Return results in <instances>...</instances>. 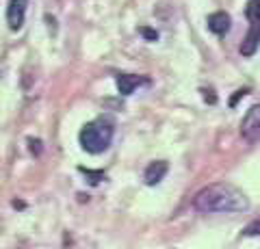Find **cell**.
<instances>
[{
	"mask_svg": "<svg viewBox=\"0 0 260 249\" xmlns=\"http://www.w3.org/2000/svg\"><path fill=\"white\" fill-rule=\"evenodd\" d=\"M193 208L198 212H204V215L247 212L249 210V197L232 182H215V184H208V187L195 193Z\"/></svg>",
	"mask_w": 260,
	"mask_h": 249,
	"instance_id": "obj_1",
	"label": "cell"
},
{
	"mask_svg": "<svg viewBox=\"0 0 260 249\" xmlns=\"http://www.w3.org/2000/svg\"><path fill=\"white\" fill-rule=\"evenodd\" d=\"M115 136V126L107 117H98L87 122L78 132V143L87 154H102L107 152Z\"/></svg>",
	"mask_w": 260,
	"mask_h": 249,
	"instance_id": "obj_2",
	"label": "cell"
},
{
	"mask_svg": "<svg viewBox=\"0 0 260 249\" xmlns=\"http://www.w3.org/2000/svg\"><path fill=\"white\" fill-rule=\"evenodd\" d=\"M241 134H243V139L249 141V143H254L260 139V102L254 104L245 117H243V122H241Z\"/></svg>",
	"mask_w": 260,
	"mask_h": 249,
	"instance_id": "obj_3",
	"label": "cell"
},
{
	"mask_svg": "<svg viewBox=\"0 0 260 249\" xmlns=\"http://www.w3.org/2000/svg\"><path fill=\"white\" fill-rule=\"evenodd\" d=\"M26 7L28 0H9V5H7V24H9L11 30H20L24 26Z\"/></svg>",
	"mask_w": 260,
	"mask_h": 249,
	"instance_id": "obj_4",
	"label": "cell"
},
{
	"mask_svg": "<svg viewBox=\"0 0 260 249\" xmlns=\"http://www.w3.org/2000/svg\"><path fill=\"white\" fill-rule=\"evenodd\" d=\"M150 78L145 76H137V74H117L115 76V85L119 95H133L135 89H139L141 85H148Z\"/></svg>",
	"mask_w": 260,
	"mask_h": 249,
	"instance_id": "obj_5",
	"label": "cell"
},
{
	"mask_svg": "<svg viewBox=\"0 0 260 249\" xmlns=\"http://www.w3.org/2000/svg\"><path fill=\"white\" fill-rule=\"evenodd\" d=\"M167 171H169L167 160H154V163H150L148 167H145L143 182L148 184V187H156V184L162 182V178L167 175Z\"/></svg>",
	"mask_w": 260,
	"mask_h": 249,
	"instance_id": "obj_6",
	"label": "cell"
},
{
	"mask_svg": "<svg viewBox=\"0 0 260 249\" xmlns=\"http://www.w3.org/2000/svg\"><path fill=\"white\" fill-rule=\"evenodd\" d=\"M206 24H208V30H210V33H215L217 37H223L228 30H230L232 18H230V13H225V11H215V13L208 15Z\"/></svg>",
	"mask_w": 260,
	"mask_h": 249,
	"instance_id": "obj_7",
	"label": "cell"
},
{
	"mask_svg": "<svg viewBox=\"0 0 260 249\" xmlns=\"http://www.w3.org/2000/svg\"><path fill=\"white\" fill-rule=\"evenodd\" d=\"M245 15L249 26H260V0H247Z\"/></svg>",
	"mask_w": 260,
	"mask_h": 249,
	"instance_id": "obj_8",
	"label": "cell"
},
{
	"mask_svg": "<svg viewBox=\"0 0 260 249\" xmlns=\"http://www.w3.org/2000/svg\"><path fill=\"white\" fill-rule=\"evenodd\" d=\"M243 236H260V217L247 223L245 230H243Z\"/></svg>",
	"mask_w": 260,
	"mask_h": 249,
	"instance_id": "obj_9",
	"label": "cell"
},
{
	"mask_svg": "<svg viewBox=\"0 0 260 249\" xmlns=\"http://www.w3.org/2000/svg\"><path fill=\"white\" fill-rule=\"evenodd\" d=\"M143 35L148 37V39H156V37H158L156 33H154V30H148V28H143Z\"/></svg>",
	"mask_w": 260,
	"mask_h": 249,
	"instance_id": "obj_10",
	"label": "cell"
}]
</instances>
